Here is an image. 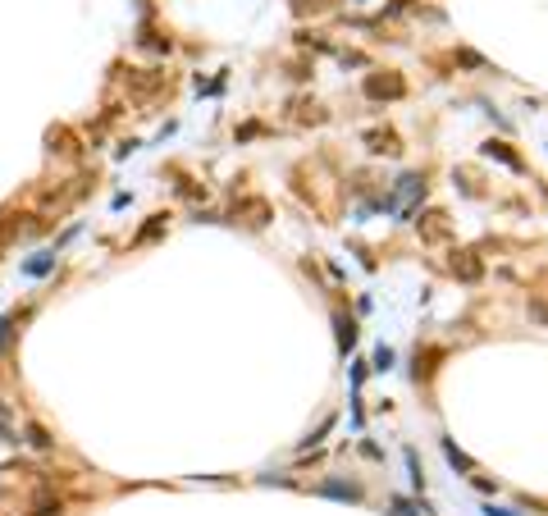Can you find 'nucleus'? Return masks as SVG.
<instances>
[{
  "instance_id": "f257e3e1",
  "label": "nucleus",
  "mask_w": 548,
  "mask_h": 516,
  "mask_svg": "<svg viewBox=\"0 0 548 516\" xmlns=\"http://www.w3.org/2000/svg\"><path fill=\"white\" fill-rule=\"evenodd\" d=\"M366 96L370 101H402L407 83H402V73H366Z\"/></svg>"
},
{
  "instance_id": "f03ea898",
  "label": "nucleus",
  "mask_w": 548,
  "mask_h": 516,
  "mask_svg": "<svg viewBox=\"0 0 548 516\" xmlns=\"http://www.w3.org/2000/svg\"><path fill=\"white\" fill-rule=\"evenodd\" d=\"M416 196H425V179H421V174H407V179H398V188H393V196H389V211L411 215Z\"/></svg>"
},
{
  "instance_id": "7ed1b4c3",
  "label": "nucleus",
  "mask_w": 548,
  "mask_h": 516,
  "mask_svg": "<svg viewBox=\"0 0 548 516\" xmlns=\"http://www.w3.org/2000/svg\"><path fill=\"white\" fill-rule=\"evenodd\" d=\"M448 265H453V274L462 283H480L485 279V260L475 256V251H453V260H448Z\"/></svg>"
},
{
  "instance_id": "6e6552de",
  "label": "nucleus",
  "mask_w": 548,
  "mask_h": 516,
  "mask_svg": "<svg viewBox=\"0 0 548 516\" xmlns=\"http://www.w3.org/2000/svg\"><path fill=\"white\" fill-rule=\"evenodd\" d=\"M0 434H5V443H19V430H14V411L0 402Z\"/></svg>"
},
{
  "instance_id": "39448f33",
  "label": "nucleus",
  "mask_w": 548,
  "mask_h": 516,
  "mask_svg": "<svg viewBox=\"0 0 548 516\" xmlns=\"http://www.w3.org/2000/svg\"><path fill=\"white\" fill-rule=\"evenodd\" d=\"M421 238H425V243H443V238H448V219L438 215V211L421 215Z\"/></svg>"
},
{
  "instance_id": "20e7f679",
  "label": "nucleus",
  "mask_w": 548,
  "mask_h": 516,
  "mask_svg": "<svg viewBox=\"0 0 548 516\" xmlns=\"http://www.w3.org/2000/svg\"><path fill=\"white\" fill-rule=\"evenodd\" d=\"M233 215L243 219L247 228H260V224L270 219V201H260V196H247V201H238V206H233Z\"/></svg>"
},
{
  "instance_id": "423d86ee",
  "label": "nucleus",
  "mask_w": 548,
  "mask_h": 516,
  "mask_svg": "<svg viewBox=\"0 0 548 516\" xmlns=\"http://www.w3.org/2000/svg\"><path fill=\"white\" fill-rule=\"evenodd\" d=\"M485 156H493V160H502V164H507V169H525V164H521V156H517V151H512L507 147V142H489V147H485Z\"/></svg>"
},
{
  "instance_id": "ddd939ff",
  "label": "nucleus",
  "mask_w": 548,
  "mask_h": 516,
  "mask_svg": "<svg viewBox=\"0 0 548 516\" xmlns=\"http://www.w3.org/2000/svg\"><path fill=\"white\" fill-rule=\"evenodd\" d=\"M389 361H393V352H389V347H379V352H375V366H379V370H389Z\"/></svg>"
},
{
  "instance_id": "9d476101",
  "label": "nucleus",
  "mask_w": 548,
  "mask_h": 516,
  "mask_svg": "<svg viewBox=\"0 0 548 516\" xmlns=\"http://www.w3.org/2000/svg\"><path fill=\"white\" fill-rule=\"evenodd\" d=\"M443 453H448V462H453L457 470H475V462H470L466 453H457V443H443Z\"/></svg>"
},
{
  "instance_id": "0eeeda50",
  "label": "nucleus",
  "mask_w": 548,
  "mask_h": 516,
  "mask_svg": "<svg viewBox=\"0 0 548 516\" xmlns=\"http://www.w3.org/2000/svg\"><path fill=\"white\" fill-rule=\"evenodd\" d=\"M338 347H343V352H352V343H357V325L352 320H343V315H338Z\"/></svg>"
},
{
  "instance_id": "f8f14e48",
  "label": "nucleus",
  "mask_w": 548,
  "mask_h": 516,
  "mask_svg": "<svg viewBox=\"0 0 548 516\" xmlns=\"http://www.w3.org/2000/svg\"><path fill=\"white\" fill-rule=\"evenodd\" d=\"M370 147H375V151H398V137H393V133H375Z\"/></svg>"
},
{
  "instance_id": "1a4fd4ad",
  "label": "nucleus",
  "mask_w": 548,
  "mask_h": 516,
  "mask_svg": "<svg viewBox=\"0 0 548 516\" xmlns=\"http://www.w3.org/2000/svg\"><path fill=\"white\" fill-rule=\"evenodd\" d=\"M28 443H32V448H41V453H46V448H55V438H51L46 430H41V425H28Z\"/></svg>"
},
{
  "instance_id": "9b49d317",
  "label": "nucleus",
  "mask_w": 548,
  "mask_h": 516,
  "mask_svg": "<svg viewBox=\"0 0 548 516\" xmlns=\"http://www.w3.org/2000/svg\"><path fill=\"white\" fill-rule=\"evenodd\" d=\"M160 228H164V215H151V224H147V228H142V233L133 238V243H137V247H142V243H151V238H156V233H160Z\"/></svg>"
}]
</instances>
